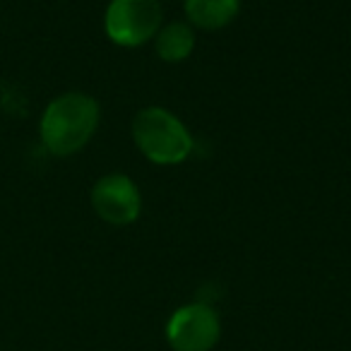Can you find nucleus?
<instances>
[{
	"instance_id": "obj_3",
	"label": "nucleus",
	"mask_w": 351,
	"mask_h": 351,
	"mask_svg": "<svg viewBox=\"0 0 351 351\" xmlns=\"http://www.w3.org/2000/svg\"><path fill=\"white\" fill-rule=\"evenodd\" d=\"M161 17L164 10L159 0H111L104 27L113 44L135 49L154 39L161 29Z\"/></svg>"
},
{
	"instance_id": "obj_1",
	"label": "nucleus",
	"mask_w": 351,
	"mask_h": 351,
	"mask_svg": "<svg viewBox=\"0 0 351 351\" xmlns=\"http://www.w3.org/2000/svg\"><path fill=\"white\" fill-rule=\"evenodd\" d=\"M99 125V104L82 92H68L53 99L41 116V142L56 156L80 152Z\"/></svg>"
},
{
	"instance_id": "obj_5",
	"label": "nucleus",
	"mask_w": 351,
	"mask_h": 351,
	"mask_svg": "<svg viewBox=\"0 0 351 351\" xmlns=\"http://www.w3.org/2000/svg\"><path fill=\"white\" fill-rule=\"evenodd\" d=\"M92 207L106 224L125 226L140 217L142 197L135 183L123 173H108L92 188Z\"/></svg>"
},
{
	"instance_id": "obj_4",
	"label": "nucleus",
	"mask_w": 351,
	"mask_h": 351,
	"mask_svg": "<svg viewBox=\"0 0 351 351\" xmlns=\"http://www.w3.org/2000/svg\"><path fill=\"white\" fill-rule=\"evenodd\" d=\"M221 337V320L210 303H188L166 322V341L173 351H212Z\"/></svg>"
},
{
	"instance_id": "obj_7",
	"label": "nucleus",
	"mask_w": 351,
	"mask_h": 351,
	"mask_svg": "<svg viewBox=\"0 0 351 351\" xmlns=\"http://www.w3.org/2000/svg\"><path fill=\"white\" fill-rule=\"evenodd\" d=\"M154 44L161 60H166V63H181L195 49V34L183 22H171V25L161 27L156 32Z\"/></svg>"
},
{
	"instance_id": "obj_6",
	"label": "nucleus",
	"mask_w": 351,
	"mask_h": 351,
	"mask_svg": "<svg viewBox=\"0 0 351 351\" xmlns=\"http://www.w3.org/2000/svg\"><path fill=\"white\" fill-rule=\"evenodd\" d=\"M241 10V0H186V17L205 32L231 25Z\"/></svg>"
},
{
	"instance_id": "obj_2",
	"label": "nucleus",
	"mask_w": 351,
	"mask_h": 351,
	"mask_svg": "<svg viewBox=\"0 0 351 351\" xmlns=\"http://www.w3.org/2000/svg\"><path fill=\"white\" fill-rule=\"evenodd\" d=\"M132 140L149 161L161 166L181 164L193 152V137L171 111L159 106L142 108L132 121Z\"/></svg>"
}]
</instances>
